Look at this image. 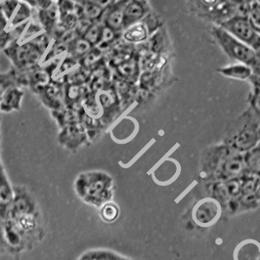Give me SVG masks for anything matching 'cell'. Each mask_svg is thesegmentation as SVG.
<instances>
[{
  "label": "cell",
  "mask_w": 260,
  "mask_h": 260,
  "mask_svg": "<svg viewBox=\"0 0 260 260\" xmlns=\"http://www.w3.org/2000/svg\"><path fill=\"white\" fill-rule=\"evenodd\" d=\"M78 3L81 5L82 17L90 20L92 22H101L105 10L91 0H79ZM81 17V18H82Z\"/></svg>",
  "instance_id": "7402d4cb"
},
{
  "label": "cell",
  "mask_w": 260,
  "mask_h": 260,
  "mask_svg": "<svg viewBox=\"0 0 260 260\" xmlns=\"http://www.w3.org/2000/svg\"><path fill=\"white\" fill-rule=\"evenodd\" d=\"M128 0H115L114 2H127Z\"/></svg>",
  "instance_id": "ab89813d"
},
{
  "label": "cell",
  "mask_w": 260,
  "mask_h": 260,
  "mask_svg": "<svg viewBox=\"0 0 260 260\" xmlns=\"http://www.w3.org/2000/svg\"><path fill=\"white\" fill-rule=\"evenodd\" d=\"M37 18L39 25L42 27L43 31L52 38L53 34L58 27L59 23V10L57 3L45 10L37 9Z\"/></svg>",
  "instance_id": "4fadbf2b"
},
{
  "label": "cell",
  "mask_w": 260,
  "mask_h": 260,
  "mask_svg": "<svg viewBox=\"0 0 260 260\" xmlns=\"http://www.w3.org/2000/svg\"><path fill=\"white\" fill-rule=\"evenodd\" d=\"M76 1H79V0H76Z\"/></svg>",
  "instance_id": "b9f144b4"
},
{
  "label": "cell",
  "mask_w": 260,
  "mask_h": 260,
  "mask_svg": "<svg viewBox=\"0 0 260 260\" xmlns=\"http://www.w3.org/2000/svg\"><path fill=\"white\" fill-rule=\"evenodd\" d=\"M91 1L106 10L110 5H112L114 3L115 0H91Z\"/></svg>",
  "instance_id": "d590c367"
},
{
  "label": "cell",
  "mask_w": 260,
  "mask_h": 260,
  "mask_svg": "<svg viewBox=\"0 0 260 260\" xmlns=\"http://www.w3.org/2000/svg\"><path fill=\"white\" fill-rule=\"evenodd\" d=\"M237 255V260H258L260 257L259 247L257 244L247 243L239 248Z\"/></svg>",
  "instance_id": "d4e9b609"
},
{
  "label": "cell",
  "mask_w": 260,
  "mask_h": 260,
  "mask_svg": "<svg viewBox=\"0 0 260 260\" xmlns=\"http://www.w3.org/2000/svg\"><path fill=\"white\" fill-rule=\"evenodd\" d=\"M258 140L257 131L252 127L246 126L244 129L238 132L237 135H235L232 145L236 150L240 152H248L255 147Z\"/></svg>",
  "instance_id": "5bb4252c"
},
{
  "label": "cell",
  "mask_w": 260,
  "mask_h": 260,
  "mask_svg": "<svg viewBox=\"0 0 260 260\" xmlns=\"http://www.w3.org/2000/svg\"><path fill=\"white\" fill-rule=\"evenodd\" d=\"M150 31L147 28L143 22L134 24L132 26H128L122 31L121 39H123L128 44H141L150 37Z\"/></svg>",
  "instance_id": "e0dca14e"
},
{
  "label": "cell",
  "mask_w": 260,
  "mask_h": 260,
  "mask_svg": "<svg viewBox=\"0 0 260 260\" xmlns=\"http://www.w3.org/2000/svg\"><path fill=\"white\" fill-rule=\"evenodd\" d=\"M24 95L25 94L21 87L14 86L7 89L3 93L0 100V112L11 113L14 111H19L21 109Z\"/></svg>",
  "instance_id": "9a60e30c"
},
{
  "label": "cell",
  "mask_w": 260,
  "mask_h": 260,
  "mask_svg": "<svg viewBox=\"0 0 260 260\" xmlns=\"http://www.w3.org/2000/svg\"><path fill=\"white\" fill-rule=\"evenodd\" d=\"M9 20L4 15L0 7V50H4L9 44L15 41L11 29L9 27Z\"/></svg>",
  "instance_id": "cb8c5ba5"
},
{
  "label": "cell",
  "mask_w": 260,
  "mask_h": 260,
  "mask_svg": "<svg viewBox=\"0 0 260 260\" xmlns=\"http://www.w3.org/2000/svg\"><path fill=\"white\" fill-rule=\"evenodd\" d=\"M247 18L252 27L260 34V3L257 0L249 5Z\"/></svg>",
  "instance_id": "f546056e"
},
{
  "label": "cell",
  "mask_w": 260,
  "mask_h": 260,
  "mask_svg": "<svg viewBox=\"0 0 260 260\" xmlns=\"http://www.w3.org/2000/svg\"><path fill=\"white\" fill-rule=\"evenodd\" d=\"M224 191L229 197L237 196L241 191V185L235 179H230L224 184Z\"/></svg>",
  "instance_id": "d6a6232c"
},
{
  "label": "cell",
  "mask_w": 260,
  "mask_h": 260,
  "mask_svg": "<svg viewBox=\"0 0 260 260\" xmlns=\"http://www.w3.org/2000/svg\"><path fill=\"white\" fill-rule=\"evenodd\" d=\"M190 12L198 18L220 26L235 15L247 16L249 6H242L231 0H187Z\"/></svg>",
  "instance_id": "3957f363"
},
{
  "label": "cell",
  "mask_w": 260,
  "mask_h": 260,
  "mask_svg": "<svg viewBox=\"0 0 260 260\" xmlns=\"http://www.w3.org/2000/svg\"><path fill=\"white\" fill-rule=\"evenodd\" d=\"M127 2H114L105 10L102 24L115 31H123V11Z\"/></svg>",
  "instance_id": "8fae6325"
},
{
  "label": "cell",
  "mask_w": 260,
  "mask_h": 260,
  "mask_svg": "<svg viewBox=\"0 0 260 260\" xmlns=\"http://www.w3.org/2000/svg\"><path fill=\"white\" fill-rule=\"evenodd\" d=\"M31 15H32V8L26 3L20 1L16 12L14 13L13 17L10 20L9 26L16 27V26L28 23L31 18Z\"/></svg>",
  "instance_id": "603a6c76"
},
{
  "label": "cell",
  "mask_w": 260,
  "mask_h": 260,
  "mask_svg": "<svg viewBox=\"0 0 260 260\" xmlns=\"http://www.w3.org/2000/svg\"><path fill=\"white\" fill-rule=\"evenodd\" d=\"M20 1L19 0H3L2 3H0V7L3 11L4 15L7 17V19L11 20L13 17L14 13L16 12Z\"/></svg>",
  "instance_id": "4dcf8cb0"
},
{
  "label": "cell",
  "mask_w": 260,
  "mask_h": 260,
  "mask_svg": "<svg viewBox=\"0 0 260 260\" xmlns=\"http://www.w3.org/2000/svg\"><path fill=\"white\" fill-rule=\"evenodd\" d=\"M55 1H57V0H55Z\"/></svg>",
  "instance_id": "7bdbcfd3"
},
{
  "label": "cell",
  "mask_w": 260,
  "mask_h": 260,
  "mask_svg": "<svg viewBox=\"0 0 260 260\" xmlns=\"http://www.w3.org/2000/svg\"><path fill=\"white\" fill-rule=\"evenodd\" d=\"M78 23V15L76 13L59 15L58 27L64 31H73L77 28Z\"/></svg>",
  "instance_id": "4316f807"
},
{
  "label": "cell",
  "mask_w": 260,
  "mask_h": 260,
  "mask_svg": "<svg viewBox=\"0 0 260 260\" xmlns=\"http://www.w3.org/2000/svg\"><path fill=\"white\" fill-rule=\"evenodd\" d=\"M245 167V160L239 156L228 157L222 166L221 174L227 179H235L242 173Z\"/></svg>",
  "instance_id": "44dd1931"
},
{
  "label": "cell",
  "mask_w": 260,
  "mask_h": 260,
  "mask_svg": "<svg viewBox=\"0 0 260 260\" xmlns=\"http://www.w3.org/2000/svg\"><path fill=\"white\" fill-rule=\"evenodd\" d=\"M87 140H89L87 132L80 122L66 125L59 134V142L70 151H76Z\"/></svg>",
  "instance_id": "52a82bcc"
},
{
  "label": "cell",
  "mask_w": 260,
  "mask_h": 260,
  "mask_svg": "<svg viewBox=\"0 0 260 260\" xmlns=\"http://www.w3.org/2000/svg\"><path fill=\"white\" fill-rule=\"evenodd\" d=\"M21 2H24L27 5H29L31 8H36L37 7V2L38 0H20Z\"/></svg>",
  "instance_id": "f35d334b"
},
{
  "label": "cell",
  "mask_w": 260,
  "mask_h": 260,
  "mask_svg": "<svg viewBox=\"0 0 260 260\" xmlns=\"http://www.w3.org/2000/svg\"><path fill=\"white\" fill-rule=\"evenodd\" d=\"M93 48L91 44L83 37L76 36L68 43V53L67 55L75 58L79 61Z\"/></svg>",
  "instance_id": "ffe728a7"
},
{
  "label": "cell",
  "mask_w": 260,
  "mask_h": 260,
  "mask_svg": "<svg viewBox=\"0 0 260 260\" xmlns=\"http://www.w3.org/2000/svg\"><path fill=\"white\" fill-rule=\"evenodd\" d=\"M102 29H103L102 22H94L82 37L86 39L93 47H95L100 42L101 36H102Z\"/></svg>",
  "instance_id": "484cf974"
},
{
  "label": "cell",
  "mask_w": 260,
  "mask_h": 260,
  "mask_svg": "<svg viewBox=\"0 0 260 260\" xmlns=\"http://www.w3.org/2000/svg\"><path fill=\"white\" fill-rule=\"evenodd\" d=\"M233 3L237 5H242V6H249L252 2L256 0H231Z\"/></svg>",
  "instance_id": "74e56055"
},
{
  "label": "cell",
  "mask_w": 260,
  "mask_h": 260,
  "mask_svg": "<svg viewBox=\"0 0 260 260\" xmlns=\"http://www.w3.org/2000/svg\"><path fill=\"white\" fill-rule=\"evenodd\" d=\"M56 3L58 6L59 15L76 13V7H77L76 0H57Z\"/></svg>",
  "instance_id": "1f68e13d"
},
{
  "label": "cell",
  "mask_w": 260,
  "mask_h": 260,
  "mask_svg": "<svg viewBox=\"0 0 260 260\" xmlns=\"http://www.w3.org/2000/svg\"><path fill=\"white\" fill-rule=\"evenodd\" d=\"M80 110L81 108L76 109L72 107H64L61 110L52 111L53 117L62 128L66 125L80 122Z\"/></svg>",
  "instance_id": "d6986e66"
},
{
  "label": "cell",
  "mask_w": 260,
  "mask_h": 260,
  "mask_svg": "<svg viewBox=\"0 0 260 260\" xmlns=\"http://www.w3.org/2000/svg\"><path fill=\"white\" fill-rule=\"evenodd\" d=\"M257 133H258V139L260 140V128L258 129V131H257Z\"/></svg>",
  "instance_id": "60d3db41"
},
{
  "label": "cell",
  "mask_w": 260,
  "mask_h": 260,
  "mask_svg": "<svg viewBox=\"0 0 260 260\" xmlns=\"http://www.w3.org/2000/svg\"><path fill=\"white\" fill-rule=\"evenodd\" d=\"M211 36L229 59L249 66L253 70V75L260 74V62L256 51L231 36L221 26H212Z\"/></svg>",
  "instance_id": "277c9868"
},
{
  "label": "cell",
  "mask_w": 260,
  "mask_h": 260,
  "mask_svg": "<svg viewBox=\"0 0 260 260\" xmlns=\"http://www.w3.org/2000/svg\"><path fill=\"white\" fill-rule=\"evenodd\" d=\"M101 218L107 223H112L116 221L119 215V209L116 204L114 203H106L101 207Z\"/></svg>",
  "instance_id": "83f0119b"
},
{
  "label": "cell",
  "mask_w": 260,
  "mask_h": 260,
  "mask_svg": "<svg viewBox=\"0 0 260 260\" xmlns=\"http://www.w3.org/2000/svg\"><path fill=\"white\" fill-rule=\"evenodd\" d=\"M112 178L101 171L81 173L76 180V192L78 197L94 207L101 208L112 197Z\"/></svg>",
  "instance_id": "7a4b0ae2"
},
{
  "label": "cell",
  "mask_w": 260,
  "mask_h": 260,
  "mask_svg": "<svg viewBox=\"0 0 260 260\" xmlns=\"http://www.w3.org/2000/svg\"><path fill=\"white\" fill-rule=\"evenodd\" d=\"M117 78L135 83L140 77V62L136 55L115 66Z\"/></svg>",
  "instance_id": "7c38bea8"
},
{
  "label": "cell",
  "mask_w": 260,
  "mask_h": 260,
  "mask_svg": "<svg viewBox=\"0 0 260 260\" xmlns=\"http://www.w3.org/2000/svg\"><path fill=\"white\" fill-rule=\"evenodd\" d=\"M151 12L147 0H128L123 11V30L134 24L140 23Z\"/></svg>",
  "instance_id": "9c48e42d"
},
{
  "label": "cell",
  "mask_w": 260,
  "mask_h": 260,
  "mask_svg": "<svg viewBox=\"0 0 260 260\" xmlns=\"http://www.w3.org/2000/svg\"><path fill=\"white\" fill-rule=\"evenodd\" d=\"M217 73L225 78L237 80H247L253 76V70L249 66L237 63L217 69Z\"/></svg>",
  "instance_id": "ac0fdd59"
},
{
  "label": "cell",
  "mask_w": 260,
  "mask_h": 260,
  "mask_svg": "<svg viewBox=\"0 0 260 260\" xmlns=\"http://www.w3.org/2000/svg\"><path fill=\"white\" fill-rule=\"evenodd\" d=\"M15 192L8 182L5 171L0 161V216L6 217L5 213H8L9 208L12 205Z\"/></svg>",
  "instance_id": "2e32d148"
},
{
  "label": "cell",
  "mask_w": 260,
  "mask_h": 260,
  "mask_svg": "<svg viewBox=\"0 0 260 260\" xmlns=\"http://www.w3.org/2000/svg\"><path fill=\"white\" fill-rule=\"evenodd\" d=\"M250 80L254 84V89L260 90V74H258V75H253L251 78H250Z\"/></svg>",
  "instance_id": "8d00e7d4"
},
{
  "label": "cell",
  "mask_w": 260,
  "mask_h": 260,
  "mask_svg": "<svg viewBox=\"0 0 260 260\" xmlns=\"http://www.w3.org/2000/svg\"><path fill=\"white\" fill-rule=\"evenodd\" d=\"M219 205L214 200H204L194 209V219L201 225H209L218 218Z\"/></svg>",
  "instance_id": "30bf717a"
},
{
  "label": "cell",
  "mask_w": 260,
  "mask_h": 260,
  "mask_svg": "<svg viewBox=\"0 0 260 260\" xmlns=\"http://www.w3.org/2000/svg\"><path fill=\"white\" fill-rule=\"evenodd\" d=\"M231 36L252 48L260 51V34L257 32L247 20V16L235 15L223 22L220 26Z\"/></svg>",
  "instance_id": "5b68a950"
},
{
  "label": "cell",
  "mask_w": 260,
  "mask_h": 260,
  "mask_svg": "<svg viewBox=\"0 0 260 260\" xmlns=\"http://www.w3.org/2000/svg\"><path fill=\"white\" fill-rule=\"evenodd\" d=\"M14 192L13 202L8 211L10 219L17 220L21 217L37 213L34 200L24 188H17Z\"/></svg>",
  "instance_id": "ba28073f"
},
{
  "label": "cell",
  "mask_w": 260,
  "mask_h": 260,
  "mask_svg": "<svg viewBox=\"0 0 260 260\" xmlns=\"http://www.w3.org/2000/svg\"><path fill=\"white\" fill-rule=\"evenodd\" d=\"M245 164L251 171L260 174V145L248 151Z\"/></svg>",
  "instance_id": "f1b7e54d"
},
{
  "label": "cell",
  "mask_w": 260,
  "mask_h": 260,
  "mask_svg": "<svg viewBox=\"0 0 260 260\" xmlns=\"http://www.w3.org/2000/svg\"><path fill=\"white\" fill-rule=\"evenodd\" d=\"M64 86L62 81L52 80L47 85L37 89L35 93L45 107L51 111H58L66 107Z\"/></svg>",
  "instance_id": "8992f818"
},
{
  "label": "cell",
  "mask_w": 260,
  "mask_h": 260,
  "mask_svg": "<svg viewBox=\"0 0 260 260\" xmlns=\"http://www.w3.org/2000/svg\"><path fill=\"white\" fill-rule=\"evenodd\" d=\"M52 38L44 31L27 40H18L9 44L3 52L17 70H28L39 66L43 55L52 44Z\"/></svg>",
  "instance_id": "6da1fadb"
},
{
  "label": "cell",
  "mask_w": 260,
  "mask_h": 260,
  "mask_svg": "<svg viewBox=\"0 0 260 260\" xmlns=\"http://www.w3.org/2000/svg\"><path fill=\"white\" fill-rule=\"evenodd\" d=\"M56 1L55 0H38L37 2V7L36 9L39 10H45L48 9L52 6L53 4H55Z\"/></svg>",
  "instance_id": "e575fe53"
},
{
  "label": "cell",
  "mask_w": 260,
  "mask_h": 260,
  "mask_svg": "<svg viewBox=\"0 0 260 260\" xmlns=\"http://www.w3.org/2000/svg\"><path fill=\"white\" fill-rule=\"evenodd\" d=\"M251 107L254 110V112L260 116V90L254 89L251 100Z\"/></svg>",
  "instance_id": "836d02e7"
}]
</instances>
